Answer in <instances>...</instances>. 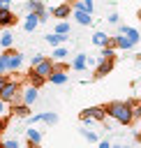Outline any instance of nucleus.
Here are the masks:
<instances>
[{"instance_id":"obj_1","label":"nucleus","mask_w":141,"mask_h":148,"mask_svg":"<svg viewBox=\"0 0 141 148\" xmlns=\"http://www.w3.org/2000/svg\"><path fill=\"white\" fill-rule=\"evenodd\" d=\"M139 99H125V102H109L104 104V111L109 118H113L120 125H132L134 123V106Z\"/></svg>"},{"instance_id":"obj_2","label":"nucleus","mask_w":141,"mask_h":148,"mask_svg":"<svg viewBox=\"0 0 141 148\" xmlns=\"http://www.w3.org/2000/svg\"><path fill=\"white\" fill-rule=\"evenodd\" d=\"M21 90H23L21 81H16V79H7V83L0 88V99H5V102L9 104V102H14V99L21 97Z\"/></svg>"},{"instance_id":"obj_3","label":"nucleus","mask_w":141,"mask_h":148,"mask_svg":"<svg viewBox=\"0 0 141 148\" xmlns=\"http://www.w3.org/2000/svg\"><path fill=\"white\" fill-rule=\"evenodd\" d=\"M5 51H7V74L18 72V69H21V65H23V53H18V51H16V49H12V46H7Z\"/></svg>"},{"instance_id":"obj_4","label":"nucleus","mask_w":141,"mask_h":148,"mask_svg":"<svg viewBox=\"0 0 141 148\" xmlns=\"http://www.w3.org/2000/svg\"><path fill=\"white\" fill-rule=\"evenodd\" d=\"M25 9H28V12H35V14L39 16V23L49 21V9H46V5H44L42 0H28V2H25Z\"/></svg>"},{"instance_id":"obj_5","label":"nucleus","mask_w":141,"mask_h":148,"mask_svg":"<svg viewBox=\"0 0 141 148\" xmlns=\"http://www.w3.org/2000/svg\"><path fill=\"white\" fill-rule=\"evenodd\" d=\"M7 111H9V116H16V118H28L30 116V104H25V102H9L7 104Z\"/></svg>"},{"instance_id":"obj_6","label":"nucleus","mask_w":141,"mask_h":148,"mask_svg":"<svg viewBox=\"0 0 141 148\" xmlns=\"http://www.w3.org/2000/svg\"><path fill=\"white\" fill-rule=\"evenodd\" d=\"M18 23V16L12 12V7H0V28H14Z\"/></svg>"},{"instance_id":"obj_7","label":"nucleus","mask_w":141,"mask_h":148,"mask_svg":"<svg viewBox=\"0 0 141 148\" xmlns=\"http://www.w3.org/2000/svg\"><path fill=\"white\" fill-rule=\"evenodd\" d=\"M28 118H30V125H37V123L55 125V123H58V113H55V111H44V113H35V116H28Z\"/></svg>"},{"instance_id":"obj_8","label":"nucleus","mask_w":141,"mask_h":148,"mask_svg":"<svg viewBox=\"0 0 141 148\" xmlns=\"http://www.w3.org/2000/svg\"><path fill=\"white\" fill-rule=\"evenodd\" d=\"M53 65H55V62H53L51 58H42L39 62H35V65H30V67H32V69H35V72H37L39 76H44V79H49V74L53 72Z\"/></svg>"},{"instance_id":"obj_9","label":"nucleus","mask_w":141,"mask_h":148,"mask_svg":"<svg viewBox=\"0 0 141 148\" xmlns=\"http://www.w3.org/2000/svg\"><path fill=\"white\" fill-rule=\"evenodd\" d=\"M113 62H116V60H104V58H99V62H97V67H95V72H92V79L97 81V79H104L106 74H111Z\"/></svg>"},{"instance_id":"obj_10","label":"nucleus","mask_w":141,"mask_h":148,"mask_svg":"<svg viewBox=\"0 0 141 148\" xmlns=\"http://www.w3.org/2000/svg\"><path fill=\"white\" fill-rule=\"evenodd\" d=\"M83 113L86 116H90L95 123H104L109 116H106V111H104V106H88V109H83Z\"/></svg>"},{"instance_id":"obj_11","label":"nucleus","mask_w":141,"mask_h":148,"mask_svg":"<svg viewBox=\"0 0 141 148\" xmlns=\"http://www.w3.org/2000/svg\"><path fill=\"white\" fill-rule=\"evenodd\" d=\"M49 83H53V86H65L67 81H69V74L67 72H62V69H53L51 74H49V79H46Z\"/></svg>"},{"instance_id":"obj_12","label":"nucleus","mask_w":141,"mask_h":148,"mask_svg":"<svg viewBox=\"0 0 141 148\" xmlns=\"http://www.w3.org/2000/svg\"><path fill=\"white\" fill-rule=\"evenodd\" d=\"M37 92H39V88H35V86L23 88V90H21V102H25V104H30V106H32V104L37 102V97H39Z\"/></svg>"},{"instance_id":"obj_13","label":"nucleus","mask_w":141,"mask_h":148,"mask_svg":"<svg viewBox=\"0 0 141 148\" xmlns=\"http://www.w3.org/2000/svg\"><path fill=\"white\" fill-rule=\"evenodd\" d=\"M25 81H28V86H35V88H42V86L46 83V79H44V76H39L32 67L25 72Z\"/></svg>"},{"instance_id":"obj_14","label":"nucleus","mask_w":141,"mask_h":148,"mask_svg":"<svg viewBox=\"0 0 141 148\" xmlns=\"http://www.w3.org/2000/svg\"><path fill=\"white\" fill-rule=\"evenodd\" d=\"M72 16H74V21H76L79 25H90V23H92V14H88V12H83V9H72Z\"/></svg>"},{"instance_id":"obj_15","label":"nucleus","mask_w":141,"mask_h":148,"mask_svg":"<svg viewBox=\"0 0 141 148\" xmlns=\"http://www.w3.org/2000/svg\"><path fill=\"white\" fill-rule=\"evenodd\" d=\"M51 14H53L55 18H67V16H72V5H69V2H62V5L53 7Z\"/></svg>"},{"instance_id":"obj_16","label":"nucleus","mask_w":141,"mask_h":148,"mask_svg":"<svg viewBox=\"0 0 141 148\" xmlns=\"http://www.w3.org/2000/svg\"><path fill=\"white\" fill-rule=\"evenodd\" d=\"M118 32H123L125 37H129V39H132V44H139V42H141L139 30H136V28H132V25H120V28H118Z\"/></svg>"},{"instance_id":"obj_17","label":"nucleus","mask_w":141,"mask_h":148,"mask_svg":"<svg viewBox=\"0 0 141 148\" xmlns=\"http://www.w3.org/2000/svg\"><path fill=\"white\" fill-rule=\"evenodd\" d=\"M88 62H90V58H88L86 53H76V58L72 60V65H69V67H72V69H76V72H83Z\"/></svg>"},{"instance_id":"obj_18","label":"nucleus","mask_w":141,"mask_h":148,"mask_svg":"<svg viewBox=\"0 0 141 148\" xmlns=\"http://www.w3.org/2000/svg\"><path fill=\"white\" fill-rule=\"evenodd\" d=\"M25 136H28V146H32V148L42 143V132L35 130V127H28L25 130Z\"/></svg>"},{"instance_id":"obj_19","label":"nucleus","mask_w":141,"mask_h":148,"mask_svg":"<svg viewBox=\"0 0 141 148\" xmlns=\"http://www.w3.org/2000/svg\"><path fill=\"white\" fill-rule=\"evenodd\" d=\"M37 25H39V16H37L35 12H28V16H25V21H23V28H25L28 32H32Z\"/></svg>"},{"instance_id":"obj_20","label":"nucleus","mask_w":141,"mask_h":148,"mask_svg":"<svg viewBox=\"0 0 141 148\" xmlns=\"http://www.w3.org/2000/svg\"><path fill=\"white\" fill-rule=\"evenodd\" d=\"M113 42H116V49H123V51H127V49H132L134 44H132V39L129 37H125L123 32H118L116 37H113Z\"/></svg>"},{"instance_id":"obj_21","label":"nucleus","mask_w":141,"mask_h":148,"mask_svg":"<svg viewBox=\"0 0 141 148\" xmlns=\"http://www.w3.org/2000/svg\"><path fill=\"white\" fill-rule=\"evenodd\" d=\"M69 5H72V9H83V12H88V14H92V9H95L92 0H74V2H69Z\"/></svg>"},{"instance_id":"obj_22","label":"nucleus","mask_w":141,"mask_h":148,"mask_svg":"<svg viewBox=\"0 0 141 148\" xmlns=\"http://www.w3.org/2000/svg\"><path fill=\"white\" fill-rule=\"evenodd\" d=\"M46 42L51 46H58V44H67V35H60V32H51L46 35Z\"/></svg>"},{"instance_id":"obj_23","label":"nucleus","mask_w":141,"mask_h":148,"mask_svg":"<svg viewBox=\"0 0 141 148\" xmlns=\"http://www.w3.org/2000/svg\"><path fill=\"white\" fill-rule=\"evenodd\" d=\"M99 58H104V60H116V46H113V44H104Z\"/></svg>"},{"instance_id":"obj_24","label":"nucleus","mask_w":141,"mask_h":148,"mask_svg":"<svg viewBox=\"0 0 141 148\" xmlns=\"http://www.w3.org/2000/svg\"><path fill=\"white\" fill-rule=\"evenodd\" d=\"M106 39H109V35H106V32H102V30H97V32L92 35V44H95V46H104V44H106Z\"/></svg>"},{"instance_id":"obj_25","label":"nucleus","mask_w":141,"mask_h":148,"mask_svg":"<svg viewBox=\"0 0 141 148\" xmlns=\"http://www.w3.org/2000/svg\"><path fill=\"white\" fill-rule=\"evenodd\" d=\"M12 44H14V35H12L9 30H5V32L0 35V46L7 49V46H12Z\"/></svg>"},{"instance_id":"obj_26","label":"nucleus","mask_w":141,"mask_h":148,"mask_svg":"<svg viewBox=\"0 0 141 148\" xmlns=\"http://www.w3.org/2000/svg\"><path fill=\"white\" fill-rule=\"evenodd\" d=\"M53 32H60V35H69V23H67L65 18H60V21L55 23V28H53Z\"/></svg>"},{"instance_id":"obj_27","label":"nucleus","mask_w":141,"mask_h":148,"mask_svg":"<svg viewBox=\"0 0 141 148\" xmlns=\"http://www.w3.org/2000/svg\"><path fill=\"white\" fill-rule=\"evenodd\" d=\"M53 58H55V60L67 58V44H58V46L53 49Z\"/></svg>"},{"instance_id":"obj_28","label":"nucleus","mask_w":141,"mask_h":148,"mask_svg":"<svg viewBox=\"0 0 141 148\" xmlns=\"http://www.w3.org/2000/svg\"><path fill=\"white\" fill-rule=\"evenodd\" d=\"M5 72H7V51L0 53V74H5Z\"/></svg>"},{"instance_id":"obj_29","label":"nucleus","mask_w":141,"mask_h":148,"mask_svg":"<svg viewBox=\"0 0 141 148\" xmlns=\"http://www.w3.org/2000/svg\"><path fill=\"white\" fill-rule=\"evenodd\" d=\"M2 146L5 148H18V141L16 139H7V141H2Z\"/></svg>"},{"instance_id":"obj_30","label":"nucleus","mask_w":141,"mask_h":148,"mask_svg":"<svg viewBox=\"0 0 141 148\" xmlns=\"http://www.w3.org/2000/svg\"><path fill=\"white\" fill-rule=\"evenodd\" d=\"M7 123H9V116H0V134L7 130Z\"/></svg>"},{"instance_id":"obj_31","label":"nucleus","mask_w":141,"mask_h":148,"mask_svg":"<svg viewBox=\"0 0 141 148\" xmlns=\"http://www.w3.org/2000/svg\"><path fill=\"white\" fill-rule=\"evenodd\" d=\"M81 134H83L88 141H97V134H92V132H86V130H81Z\"/></svg>"},{"instance_id":"obj_32","label":"nucleus","mask_w":141,"mask_h":148,"mask_svg":"<svg viewBox=\"0 0 141 148\" xmlns=\"http://www.w3.org/2000/svg\"><path fill=\"white\" fill-rule=\"evenodd\" d=\"M0 116H9V111H7V102H5V99H0Z\"/></svg>"},{"instance_id":"obj_33","label":"nucleus","mask_w":141,"mask_h":148,"mask_svg":"<svg viewBox=\"0 0 141 148\" xmlns=\"http://www.w3.org/2000/svg\"><path fill=\"white\" fill-rule=\"evenodd\" d=\"M136 118H141V102H136V106H134V120Z\"/></svg>"},{"instance_id":"obj_34","label":"nucleus","mask_w":141,"mask_h":148,"mask_svg":"<svg viewBox=\"0 0 141 148\" xmlns=\"http://www.w3.org/2000/svg\"><path fill=\"white\" fill-rule=\"evenodd\" d=\"M53 69H62V72H67V69H69V65H65V62H60V65H53Z\"/></svg>"},{"instance_id":"obj_35","label":"nucleus","mask_w":141,"mask_h":148,"mask_svg":"<svg viewBox=\"0 0 141 148\" xmlns=\"http://www.w3.org/2000/svg\"><path fill=\"white\" fill-rule=\"evenodd\" d=\"M7 79H9V74H7V72H5V74H0V88L7 83Z\"/></svg>"},{"instance_id":"obj_36","label":"nucleus","mask_w":141,"mask_h":148,"mask_svg":"<svg viewBox=\"0 0 141 148\" xmlns=\"http://www.w3.org/2000/svg\"><path fill=\"white\" fill-rule=\"evenodd\" d=\"M42 58H44V56H42V53H37V56H35V58H32V60H30V65H35V62H39V60H42Z\"/></svg>"},{"instance_id":"obj_37","label":"nucleus","mask_w":141,"mask_h":148,"mask_svg":"<svg viewBox=\"0 0 141 148\" xmlns=\"http://www.w3.org/2000/svg\"><path fill=\"white\" fill-rule=\"evenodd\" d=\"M109 23H118V14H111L109 16Z\"/></svg>"},{"instance_id":"obj_38","label":"nucleus","mask_w":141,"mask_h":148,"mask_svg":"<svg viewBox=\"0 0 141 148\" xmlns=\"http://www.w3.org/2000/svg\"><path fill=\"white\" fill-rule=\"evenodd\" d=\"M136 18H139V21H141V7H139V12H136Z\"/></svg>"},{"instance_id":"obj_39","label":"nucleus","mask_w":141,"mask_h":148,"mask_svg":"<svg viewBox=\"0 0 141 148\" xmlns=\"http://www.w3.org/2000/svg\"><path fill=\"white\" fill-rule=\"evenodd\" d=\"M139 92H141V81H139Z\"/></svg>"},{"instance_id":"obj_40","label":"nucleus","mask_w":141,"mask_h":148,"mask_svg":"<svg viewBox=\"0 0 141 148\" xmlns=\"http://www.w3.org/2000/svg\"><path fill=\"white\" fill-rule=\"evenodd\" d=\"M0 148H2V139H0Z\"/></svg>"}]
</instances>
